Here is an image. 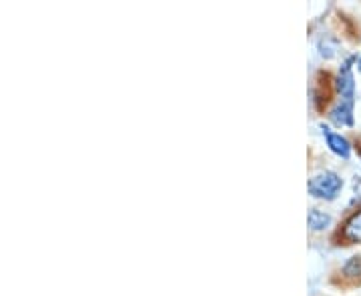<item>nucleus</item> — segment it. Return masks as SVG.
<instances>
[{
    "mask_svg": "<svg viewBox=\"0 0 361 296\" xmlns=\"http://www.w3.org/2000/svg\"><path fill=\"white\" fill-rule=\"evenodd\" d=\"M309 195L323 200H333L343 188V180L335 172H321L309 180Z\"/></svg>",
    "mask_w": 361,
    "mask_h": 296,
    "instance_id": "nucleus-1",
    "label": "nucleus"
},
{
    "mask_svg": "<svg viewBox=\"0 0 361 296\" xmlns=\"http://www.w3.org/2000/svg\"><path fill=\"white\" fill-rule=\"evenodd\" d=\"M355 59H347L341 64L340 77H337V90H340L341 100H349L353 102L355 99V79H353V64Z\"/></svg>",
    "mask_w": 361,
    "mask_h": 296,
    "instance_id": "nucleus-2",
    "label": "nucleus"
},
{
    "mask_svg": "<svg viewBox=\"0 0 361 296\" xmlns=\"http://www.w3.org/2000/svg\"><path fill=\"white\" fill-rule=\"evenodd\" d=\"M331 120L340 126H351L353 124V102L341 100L340 104L331 110Z\"/></svg>",
    "mask_w": 361,
    "mask_h": 296,
    "instance_id": "nucleus-3",
    "label": "nucleus"
},
{
    "mask_svg": "<svg viewBox=\"0 0 361 296\" xmlns=\"http://www.w3.org/2000/svg\"><path fill=\"white\" fill-rule=\"evenodd\" d=\"M323 135H325V139H327V146L341 158H347L351 155V146H349V142L347 139H343L341 135H335V132H329V128H325L323 126Z\"/></svg>",
    "mask_w": 361,
    "mask_h": 296,
    "instance_id": "nucleus-4",
    "label": "nucleus"
},
{
    "mask_svg": "<svg viewBox=\"0 0 361 296\" xmlns=\"http://www.w3.org/2000/svg\"><path fill=\"white\" fill-rule=\"evenodd\" d=\"M343 237L347 238L349 242H361V210H358L355 215H351V218L345 222Z\"/></svg>",
    "mask_w": 361,
    "mask_h": 296,
    "instance_id": "nucleus-5",
    "label": "nucleus"
},
{
    "mask_svg": "<svg viewBox=\"0 0 361 296\" xmlns=\"http://www.w3.org/2000/svg\"><path fill=\"white\" fill-rule=\"evenodd\" d=\"M307 224H309L311 230H325L331 224V217L327 213H321L317 208H313V210H309Z\"/></svg>",
    "mask_w": 361,
    "mask_h": 296,
    "instance_id": "nucleus-6",
    "label": "nucleus"
},
{
    "mask_svg": "<svg viewBox=\"0 0 361 296\" xmlns=\"http://www.w3.org/2000/svg\"><path fill=\"white\" fill-rule=\"evenodd\" d=\"M343 273H345V277H361V257L349 258L347 264L343 266Z\"/></svg>",
    "mask_w": 361,
    "mask_h": 296,
    "instance_id": "nucleus-7",
    "label": "nucleus"
},
{
    "mask_svg": "<svg viewBox=\"0 0 361 296\" xmlns=\"http://www.w3.org/2000/svg\"><path fill=\"white\" fill-rule=\"evenodd\" d=\"M358 66H360V72H361V59H360V62H358Z\"/></svg>",
    "mask_w": 361,
    "mask_h": 296,
    "instance_id": "nucleus-8",
    "label": "nucleus"
}]
</instances>
